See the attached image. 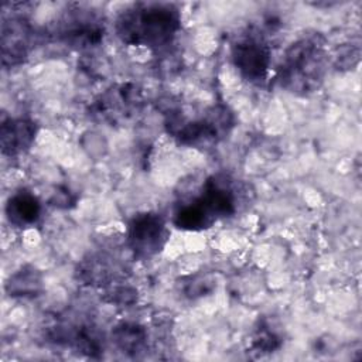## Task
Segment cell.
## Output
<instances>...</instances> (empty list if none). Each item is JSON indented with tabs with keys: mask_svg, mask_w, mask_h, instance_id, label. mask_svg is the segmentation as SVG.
Wrapping results in <instances>:
<instances>
[{
	"mask_svg": "<svg viewBox=\"0 0 362 362\" xmlns=\"http://www.w3.org/2000/svg\"><path fill=\"white\" fill-rule=\"evenodd\" d=\"M280 346L279 337L267 328H260L253 338V348L257 352H273Z\"/></svg>",
	"mask_w": 362,
	"mask_h": 362,
	"instance_id": "15",
	"label": "cell"
},
{
	"mask_svg": "<svg viewBox=\"0 0 362 362\" xmlns=\"http://www.w3.org/2000/svg\"><path fill=\"white\" fill-rule=\"evenodd\" d=\"M195 199L214 222L221 218L232 216L236 212L235 189L230 181L222 175L209 177L202 187L201 195Z\"/></svg>",
	"mask_w": 362,
	"mask_h": 362,
	"instance_id": "6",
	"label": "cell"
},
{
	"mask_svg": "<svg viewBox=\"0 0 362 362\" xmlns=\"http://www.w3.org/2000/svg\"><path fill=\"white\" fill-rule=\"evenodd\" d=\"M270 47L264 35L257 30H249L238 37L230 47V58L243 79L260 83L270 68Z\"/></svg>",
	"mask_w": 362,
	"mask_h": 362,
	"instance_id": "3",
	"label": "cell"
},
{
	"mask_svg": "<svg viewBox=\"0 0 362 362\" xmlns=\"http://www.w3.org/2000/svg\"><path fill=\"white\" fill-rule=\"evenodd\" d=\"M62 37L69 45L83 49L102 41L103 28L90 14L76 11L65 20Z\"/></svg>",
	"mask_w": 362,
	"mask_h": 362,
	"instance_id": "9",
	"label": "cell"
},
{
	"mask_svg": "<svg viewBox=\"0 0 362 362\" xmlns=\"http://www.w3.org/2000/svg\"><path fill=\"white\" fill-rule=\"evenodd\" d=\"M113 341L126 354H137L144 348L147 335L144 328L136 324H122L113 329Z\"/></svg>",
	"mask_w": 362,
	"mask_h": 362,
	"instance_id": "14",
	"label": "cell"
},
{
	"mask_svg": "<svg viewBox=\"0 0 362 362\" xmlns=\"http://www.w3.org/2000/svg\"><path fill=\"white\" fill-rule=\"evenodd\" d=\"M327 66L328 54L322 35L301 37L284 51L279 66L280 85L294 95H310L322 85Z\"/></svg>",
	"mask_w": 362,
	"mask_h": 362,
	"instance_id": "2",
	"label": "cell"
},
{
	"mask_svg": "<svg viewBox=\"0 0 362 362\" xmlns=\"http://www.w3.org/2000/svg\"><path fill=\"white\" fill-rule=\"evenodd\" d=\"M167 240L168 229L160 214H139L129 223L127 245L139 259H150L158 255Z\"/></svg>",
	"mask_w": 362,
	"mask_h": 362,
	"instance_id": "4",
	"label": "cell"
},
{
	"mask_svg": "<svg viewBox=\"0 0 362 362\" xmlns=\"http://www.w3.org/2000/svg\"><path fill=\"white\" fill-rule=\"evenodd\" d=\"M31 30L23 18H10L1 28V58L3 65L13 66L27 57Z\"/></svg>",
	"mask_w": 362,
	"mask_h": 362,
	"instance_id": "7",
	"label": "cell"
},
{
	"mask_svg": "<svg viewBox=\"0 0 362 362\" xmlns=\"http://www.w3.org/2000/svg\"><path fill=\"white\" fill-rule=\"evenodd\" d=\"M173 223L182 230L198 232V230L211 228L215 222L205 212V209L197 202V199H192V201L181 205L175 211Z\"/></svg>",
	"mask_w": 362,
	"mask_h": 362,
	"instance_id": "11",
	"label": "cell"
},
{
	"mask_svg": "<svg viewBox=\"0 0 362 362\" xmlns=\"http://www.w3.org/2000/svg\"><path fill=\"white\" fill-rule=\"evenodd\" d=\"M233 126V115L225 106H215L194 122L177 126L171 133L185 146H206L219 141Z\"/></svg>",
	"mask_w": 362,
	"mask_h": 362,
	"instance_id": "5",
	"label": "cell"
},
{
	"mask_svg": "<svg viewBox=\"0 0 362 362\" xmlns=\"http://www.w3.org/2000/svg\"><path fill=\"white\" fill-rule=\"evenodd\" d=\"M6 214L13 225L20 228L30 226L38 221L41 214V205L34 194L21 189L8 198L6 205Z\"/></svg>",
	"mask_w": 362,
	"mask_h": 362,
	"instance_id": "10",
	"label": "cell"
},
{
	"mask_svg": "<svg viewBox=\"0 0 362 362\" xmlns=\"http://www.w3.org/2000/svg\"><path fill=\"white\" fill-rule=\"evenodd\" d=\"M136 92L123 85L115 92H107L100 102H98V113L103 117H117L122 116L136 105Z\"/></svg>",
	"mask_w": 362,
	"mask_h": 362,
	"instance_id": "12",
	"label": "cell"
},
{
	"mask_svg": "<svg viewBox=\"0 0 362 362\" xmlns=\"http://www.w3.org/2000/svg\"><path fill=\"white\" fill-rule=\"evenodd\" d=\"M37 136V124L28 119H7L1 123L0 141L4 156L17 157L33 146Z\"/></svg>",
	"mask_w": 362,
	"mask_h": 362,
	"instance_id": "8",
	"label": "cell"
},
{
	"mask_svg": "<svg viewBox=\"0 0 362 362\" xmlns=\"http://www.w3.org/2000/svg\"><path fill=\"white\" fill-rule=\"evenodd\" d=\"M41 274L34 267H23L10 276L6 288L13 297H30L41 290Z\"/></svg>",
	"mask_w": 362,
	"mask_h": 362,
	"instance_id": "13",
	"label": "cell"
},
{
	"mask_svg": "<svg viewBox=\"0 0 362 362\" xmlns=\"http://www.w3.org/2000/svg\"><path fill=\"white\" fill-rule=\"evenodd\" d=\"M180 27V11L170 3H137L116 20V33L123 42L154 49L168 45Z\"/></svg>",
	"mask_w": 362,
	"mask_h": 362,
	"instance_id": "1",
	"label": "cell"
}]
</instances>
